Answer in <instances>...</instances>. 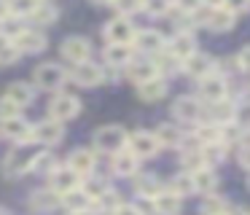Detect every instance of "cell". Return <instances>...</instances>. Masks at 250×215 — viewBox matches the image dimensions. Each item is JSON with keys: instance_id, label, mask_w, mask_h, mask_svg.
<instances>
[{"instance_id": "cell-1", "label": "cell", "mask_w": 250, "mask_h": 215, "mask_svg": "<svg viewBox=\"0 0 250 215\" xmlns=\"http://www.w3.org/2000/svg\"><path fill=\"white\" fill-rule=\"evenodd\" d=\"M126 140H129V134L124 132V127L108 124V127L97 129V134H94V148L105 150V153H119V150L126 148Z\"/></svg>"}, {"instance_id": "cell-2", "label": "cell", "mask_w": 250, "mask_h": 215, "mask_svg": "<svg viewBox=\"0 0 250 215\" xmlns=\"http://www.w3.org/2000/svg\"><path fill=\"white\" fill-rule=\"evenodd\" d=\"M33 81H35V86H38V89L60 91L62 84L67 81V73H65V67H62V64H57V62H43V64H38V67H35Z\"/></svg>"}, {"instance_id": "cell-3", "label": "cell", "mask_w": 250, "mask_h": 215, "mask_svg": "<svg viewBox=\"0 0 250 215\" xmlns=\"http://www.w3.org/2000/svg\"><path fill=\"white\" fill-rule=\"evenodd\" d=\"M70 78H73V84L81 86V89H94V86H100L105 81V70L100 67V64H94L92 59H86V62H78L76 67H73Z\"/></svg>"}, {"instance_id": "cell-4", "label": "cell", "mask_w": 250, "mask_h": 215, "mask_svg": "<svg viewBox=\"0 0 250 215\" xmlns=\"http://www.w3.org/2000/svg\"><path fill=\"white\" fill-rule=\"evenodd\" d=\"M78 113H81V100L73 97V94H57L49 105V118H54V121H60V124L76 118Z\"/></svg>"}, {"instance_id": "cell-5", "label": "cell", "mask_w": 250, "mask_h": 215, "mask_svg": "<svg viewBox=\"0 0 250 215\" xmlns=\"http://www.w3.org/2000/svg\"><path fill=\"white\" fill-rule=\"evenodd\" d=\"M135 27H132L129 19H124V16H119V19H110L108 24H105L103 35L108 43H113V46H129L132 38H135Z\"/></svg>"}, {"instance_id": "cell-6", "label": "cell", "mask_w": 250, "mask_h": 215, "mask_svg": "<svg viewBox=\"0 0 250 215\" xmlns=\"http://www.w3.org/2000/svg\"><path fill=\"white\" fill-rule=\"evenodd\" d=\"M35 156H38V150H27V148L11 150V153L6 156V161H3V172H6V175H11V177L24 175V172H30Z\"/></svg>"}, {"instance_id": "cell-7", "label": "cell", "mask_w": 250, "mask_h": 215, "mask_svg": "<svg viewBox=\"0 0 250 215\" xmlns=\"http://www.w3.org/2000/svg\"><path fill=\"white\" fill-rule=\"evenodd\" d=\"M62 59L70 64H78V62H86L89 57H92V46H89L86 38L81 35H73V38H65L62 41Z\"/></svg>"}, {"instance_id": "cell-8", "label": "cell", "mask_w": 250, "mask_h": 215, "mask_svg": "<svg viewBox=\"0 0 250 215\" xmlns=\"http://www.w3.org/2000/svg\"><path fill=\"white\" fill-rule=\"evenodd\" d=\"M81 180L83 177L78 175V172H73L70 167H57V170L51 172V191H54L57 196H65V194L81 188Z\"/></svg>"}, {"instance_id": "cell-9", "label": "cell", "mask_w": 250, "mask_h": 215, "mask_svg": "<svg viewBox=\"0 0 250 215\" xmlns=\"http://www.w3.org/2000/svg\"><path fill=\"white\" fill-rule=\"evenodd\" d=\"M0 132H3V137L14 140V143H19V145L33 143V127H30L22 116H11V118H6V121H0Z\"/></svg>"}, {"instance_id": "cell-10", "label": "cell", "mask_w": 250, "mask_h": 215, "mask_svg": "<svg viewBox=\"0 0 250 215\" xmlns=\"http://www.w3.org/2000/svg\"><path fill=\"white\" fill-rule=\"evenodd\" d=\"M11 41H14V46H17L19 54H24V51H27V54H38V51H43V48H46V35L41 30H24V27H22Z\"/></svg>"}, {"instance_id": "cell-11", "label": "cell", "mask_w": 250, "mask_h": 215, "mask_svg": "<svg viewBox=\"0 0 250 215\" xmlns=\"http://www.w3.org/2000/svg\"><path fill=\"white\" fill-rule=\"evenodd\" d=\"M62 137H65V129H62V124L54 121V118H43V121H38L33 127V140H35V143L57 145Z\"/></svg>"}, {"instance_id": "cell-12", "label": "cell", "mask_w": 250, "mask_h": 215, "mask_svg": "<svg viewBox=\"0 0 250 215\" xmlns=\"http://www.w3.org/2000/svg\"><path fill=\"white\" fill-rule=\"evenodd\" d=\"M126 145H129V150L137 156V159H151V156H156L159 148H162L151 132H135L129 140H126Z\"/></svg>"}, {"instance_id": "cell-13", "label": "cell", "mask_w": 250, "mask_h": 215, "mask_svg": "<svg viewBox=\"0 0 250 215\" xmlns=\"http://www.w3.org/2000/svg\"><path fill=\"white\" fill-rule=\"evenodd\" d=\"M199 94L202 100L207 102H218V100H226V78L221 73H210L199 81Z\"/></svg>"}, {"instance_id": "cell-14", "label": "cell", "mask_w": 250, "mask_h": 215, "mask_svg": "<svg viewBox=\"0 0 250 215\" xmlns=\"http://www.w3.org/2000/svg\"><path fill=\"white\" fill-rule=\"evenodd\" d=\"M180 67L186 70V75H191V78H196V81H202L205 75H210V73H215V62H212L207 54H191L188 59H183V64Z\"/></svg>"}, {"instance_id": "cell-15", "label": "cell", "mask_w": 250, "mask_h": 215, "mask_svg": "<svg viewBox=\"0 0 250 215\" xmlns=\"http://www.w3.org/2000/svg\"><path fill=\"white\" fill-rule=\"evenodd\" d=\"M132 41H135V48H140L146 54H162L164 46H167V41L159 30H137Z\"/></svg>"}, {"instance_id": "cell-16", "label": "cell", "mask_w": 250, "mask_h": 215, "mask_svg": "<svg viewBox=\"0 0 250 215\" xmlns=\"http://www.w3.org/2000/svg\"><path fill=\"white\" fill-rule=\"evenodd\" d=\"M164 51L169 54V57H175L180 64H183V59H188L191 54L196 51V46H194V35L191 32H178V35L172 38V41L164 46Z\"/></svg>"}, {"instance_id": "cell-17", "label": "cell", "mask_w": 250, "mask_h": 215, "mask_svg": "<svg viewBox=\"0 0 250 215\" xmlns=\"http://www.w3.org/2000/svg\"><path fill=\"white\" fill-rule=\"evenodd\" d=\"M172 113L178 121H199L202 116V102L196 97H178L172 102Z\"/></svg>"}, {"instance_id": "cell-18", "label": "cell", "mask_w": 250, "mask_h": 215, "mask_svg": "<svg viewBox=\"0 0 250 215\" xmlns=\"http://www.w3.org/2000/svg\"><path fill=\"white\" fill-rule=\"evenodd\" d=\"M113 172L121 177H137V172H140V159H137L132 150H119V153H113Z\"/></svg>"}, {"instance_id": "cell-19", "label": "cell", "mask_w": 250, "mask_h": 215, "mask_svg": "<svg viewBox=\"0 0 250 215\" xmlns=\"http://www.w3.org/2000/svg\"><path fill=\"white\" fill-rule=\"evenodd\" d=\"M94 164H97V153H94V150H89V148L73 150L70 161H67V167H70L73 172H78L81 177H83V175H92Z\"/></svg>"}, {"instance_id": "cell-20", "label": "cell", "mask_w": 250, "mask_h": 215, "mask_svg": "<svg viewBox=\"0 0 250 215\" xmlns=\"http://www.w3.org/2000/svg\"><path fill=\"white\" fill-rule=\"evenodd\" d=\"M202 24H207L212 32H229L234 27V14H231V11H226L223 5H221V8H210Z\"/></svg>"}, {"instance_id": "cell-21", "label": "cell", "mask_w": 250, "mask_h": 215, "mask_svg": "<svg viewBox=\"0 0 250 215\" xmlns=\"http://www.w3.org/2000/svg\"><path fill=\"white\" fill-rule=\"evenodd\" d=\"M188 175H191V180H194V191L196 194L210 196V194L215 191L218 177H215V172H212V167H199L196 172H188Z\"/></svg>"}, {"instance_id": "cell-22", "label": "cell", "mask_w": 250, "mask_h": 215, "mask_svg": "<svg viewBox=\"0 0 250 215\" xmlns=\"http://www.w3.org/2000/svg\"><path fill=\"white\" fill-rule=\"evenodd\" d=\"M207 116L212 118L210 124L223 127V124H231V121H234L237 110H234V105H231L229 100H218V102H210V108H207Z\"/></svg>"}, {"instance_id": "cell-23", "label": "cell", "mask_w": 250, "mask_h": 215, "mask_svg": "<svg viewBox=\"0 0 250 215\" xmlns=\"http://www.w3.org/2000/svg\"><path fill=\"white\" fill-rule=\"evenodd\" d=\"M153 210H156L159 215H178L180 213V196L175 191H159L156 196H153Z\"/></svg>"}, {"instance_id": "cell-24", "label": "cell", "mask_w": 250, "mask_h": 215, "mask_svg": "<svg viewBox=\"0 0 250 215\" xmlns=\"http://www.w3.org/2000/svg\"><path fill=\"white\" fill-rule=\"evenodd\" d=\"M137 94H140V100H146V102L162 100V97L167 94V81H164L162 75H156V78L146 81V84H137Z\"/></svg>"}, {"instance_id": "cell-25", "label": "cell", "mask_w": 250, "mask_h": 215, "mask_svg": "<svg viewBox=\"0 0 250 215\" xmlns=\"http://www.w3.org/2000/svg\"><path fill=\"white\" fill-rule=\"evenodd\" d=\"M126 73H129L132 81H137V84H146V81L156 78V64L148 62V59H132L129 64H126Z\"/></svg>"}, {"instance_id": "cell-26", "label": "cell", "mask_w": 250, "mask_h": 215, "mask_svg": "<svg viewBox=\"0 0 250 215\" xmlns=\"http://www.w3.org/2000/svg\"><path fill=\"white\" fill-rule=\"evenodd\" d=\"M6 97H8V100H11V102H14V105L24 108V105H30V102L35 100V86L24 84V81H14V84L8 86Z\"/></svg>"}, {"instance_id": "cell-27", "label": "cell", "mask_w": 250, "mask_h": 215, "mask_svg": "<svg viewBox=\"0 0 250 215\" xmlns=\"http://www.w3.org/2000/svg\"><path fill=\"white\" fill-rule=\"evenodd\" d=\"M132 59H135L132 46H113V43L105 46V62H108L110 67H126Z\"/></svg>"}, {"instance_id": "cell-28", "label": "cell", "mask_w": 250, "mask_h": 215, "mask_svg": "<svg viewBox=\"0 0 250 215\" xmlns=\"http://www.w3.org/2000/svg\"><path fill=\"white\" fill-rule=\"evenodd\" d=\"M81 191L89 196V202H100V199L105 196V194L110 191L108 180H103V177H89V180H81Z\"/></svg>"}, {"instance_id": "cell-29", "label": "cell", "mask_w": 250, "mask_h": 215, "mask_svg": "<svg viewBox=\"0 0 250 215\" xmlns=\"http://www.w3.org/2000/svg\"><path fill=\"white\" fill-rule=\"evenodd\" d=\"M156 143L159 145H167V148H175V145H180V140H183V132H180L175 124H162V127L156 129Z\"/></svg>"}, {"instance_id": "cell-30", "label": "cell", "mask_w": 250, "mask_h": 215, "mask_svg": "<svg viewBox=\"0 0 250 215\" xmlns=\"http://www.w3.org/2000/svg\"><path fill=\"white\" fill-rule=\"evenodd\" d=\"M202 161H205V167H212V164H218V161H223L226 159V145L218 140V143H207V145H202Z\"/></svg>"}, {"instance_id": "cell-31", "label": "cell", "mask_w": 250, "mask_h": 215, "mask_svg": "<svg viewBox=\"0 0 250 215\" xmlns=\"http://www.w3.org/2000/svg\"><path fill=\"white\" fill-rule=\"evenodd\" d=\"M60 202L65 204L70 213H78V210H89V196L81 191V188H76V191L65 194V196H60Z\"/></svg>"}, {"instance_id": "cell-32", "label": "cell", "mask_w": 250, "mask_h": 215, "mask_svg": "<svg viewBox=\"0 0 250 215\" xmlns=\"http://www.w3.org/2000/svg\"><path fill=\"white\" fill-rule=\"evenodd\" d=\"M135 186H137V194H140V196H148V199H153L159 191H162V183H159V177H153V175H140L135 180Z\"/></svg>"}, {"instance_id": "cell-33", "label": "cell", "mask_w": 250, "mask_h": 215, "mask_svg": "<svg viewBox=\"0 0 250 215\" xmlns=\"http://www.w3.org/2000/svg\"><path fill=\"white\" fill-rule=\"evenodd\" d=\"M6 5H8V14L24 19V16H30L35 8H38L41 0H6Z\"/></svg>"}, {"instance_id": "cell-34", "label": "cell", "mask_w": 250, "mask_h": 215, "mask_svg": "<svg viewBox=\"0 0 250 215\" xmlns=\"http://www.w3.org/2000/svg\"><path fill=\"white\" fill-rule=\"evenodd\" d=\"M57 170V161L51 153H46V150H38V156H35L33 167H30V172H41V175H49V172Z\"/></svg>"}, {"instance_id": "cell-35", "label": "cell", "mask_w": 250, "mask_h": 215, "mask_svg": "<svg viewBox=\"0 0 250 215\" xmlns=\"http://www.w3.org/2000/svg\"><path fill=\"white\" fill-rule=\"evenodd\" d=\"M17 57H19V51H17V46H14V41L0 32V62L14 64V62H17Z\"/></svg>"}, {"instance_id": "cell-36", "label": "cell", "mask_w": 250, "mask_h": 215, "mask_svg": "<svg viewBox=\"0 0 250 215\" xmlns=\"http://www.w3.org/2000/svg\"><path fill=\"white\" fill-rule=\"evenodd\" d=\"M169 191H175L178 196H188V194H196V191H194V180H191L188 172H180V175H175L172 188H169Z\"/></svg>"}, {"instance_id": "cell-37", "label": "cell", "mask_w": 250, "mask_h": 215, "mask_svg": "<svg viewBox=\"0 0 250 215\" xmlns=\"http://www.w3.org/2000/svg\"><path fill=\"white\" fill-rule=\"evenodd\" d=\"M54 204H60V196H57L54 191H35L33 194V207L35 210H49V207H54Z\"/></svg>"}, {"instance_id": "cell-38", "label": "cell", "mask_w": 250, "mask_h": 215, "mask_svg": "<svg viewBox=\"0 0 250 215\" xmlns=\"http://www.w3.org/2000/svg\"><path fill=\"white\" fill-rule=\"evenodd\" d=\"M30 19L33 22H38V24H54V19H57V8L54 5H43L41 3L38 8L30 14Z\"/></svg>"}, {"instance_id": "cell-39", "label": "cell", "mask_w": 250, "mask_h": 215, "mask_svg": "<svg viewBox=\"0 0 250 215\" xmlns=\"http://www.w3.org/2000/svg\"><path fill=\"white\" fill-rule=\"evenodd\" d=\"M180 164H183V172H196L199 167H205V161H202V150H183Z\"/></svg>"}, {"instance_id": "cell-40", "label": "cell", "mask_w": 250, "mask_h": 215, "mask_svg": "<svg viewBox=\"0 0 250 215\" xmlns=\"http://www.w3.org/2000/svg\"><path fill=\"white\" fill-rule=\"evenodd\" d=\"M196 140H202V143H218L221 140V127H215V124H202L199 129H196V134H194Z\"/></svg>"}, {"instance_id": "cell-41", "label": "cell", "mask_w": 250, "mask_h": 215, "mask_svg": "<svg viewBox=\"0 0 250 215\" xmlns=\"http://www.w3.org/2000/svg\"><path fill=\"white\" fill-rule=\"evenodd\" d=\"M172 8V0H143V11H148L151 16H164Z\"/></svg>"}, {"instance_id": "cell-42", "label": "cell", "mask_w": 250, "mask_h": 215, "mask_svg": "<svg viewBox=\"0 0 250 215\" xmlns=\"http://www.w3.org/2000/svg\"><path fill=\"white\" fill-rule=\"evenodd\" d=\"M113 5L124 19L132 14H137V11H143V0H113Z\"/></svg>"}, {"instance_id": "cell-43", "label": "cell", "mask_w": 250, "mask_h": 215, "mask_svg": "<svg viewBox=\"0 0 250 215\" xmlns=\"http://www.w3.org/2000/svg\"><path fill=\"white\" fill-rule=\"evenodd\" d=\"M156 64V73H175V70L180 67V62L175 57H169L167 51H162V59H159V62H153Z\"/></svg>"}, {"instance_id": "cell-44", "label": "cell", "mask_w": 250, "mask_h": 215, "mask_svg": "<svg viewBox=\"0 0 250 215\" xmlns=\"http://www.w3.org/2000/svg\"><path fill=\"white\" fill-rule=\"evenodd\" d=\"M11 116H19V105H14L8 97H0V121H6Z\"/></svg>"}, {"instance_id": "cell-45", "label": "cell", "mask_w": 250, "mask_h": 215, "mask_svg": "<svg viewBox=\"0 0 250 215\" xmlns=\"http://www.w3.org/2000/svg\"><path fill=\"white\" fill-rule=\"evenodd\" d=\"M223 8L237 16V14H245L250 8V0H223Z\"/></svg>"}, {"instance_id": "cell-46", "label": "cell", "mask_w": 250, "mask_h": 215, "mask_svg": "<svg viewBox=\"0 0 250 215\" xmlns=\"http://www.w3.org/2000/svg\"><path fill=\"white\" fill-rule=\"evenodd\" d=\"M175 5H178L183 14H196V11L202 8V0H172Z\"/></svg>"}, {"instance_id": "cell-47", "label": "cell", "mask_w": 250, "mask_h": 215, "mask_svg": "<svg viewBox=\"0 0 250 215\" xmlns=\"http://www.w3.org/2000/svg\"><path fill=\"white\" fill-rule=\"evenodd\" d=\"M135 210H137L140 215H151V213H156V210H153V199H148V196H137Z\"/></svg>"}, {"instance_id": "cell-48", "label": "cell", "mask_w": 250, "mask_h": 215, "mask_svg": "<svg viewBox=\"0 0 250 215\" xmlns=\"http://www.w3.org/2000/svg\"><path fill=\"white\" fill-rule=\"evenodd\" d=\"M223 210V199H210V202H205V215H215Z\"/></svg>"}, {"instance_id": "cell-49", "label": "cell", "mask_w": 250, "mask_h": 215, "mask_svg": "<svg viewBox=\"0 0 250 215\" xmlns=\"http://www.w3.org/2000/svg\"><path fill=\"white\" fill-rule=\"evenodd\" d=\"M113 215H140L135 210V204H119V207H113Z\"/></svg>"}, {"instance_id": "cell-50", "label": "cell", "mask_w": 250, "mask_h": 215, "mask_svg": "<svg viewBox=\"0 0 250 215\" xmlns=\"http://www.w3.org/2000/svg\"><path fill=\"white\" fill-rule=\"evenodd\" d=\"M237 62H239V67H242V70H250V46H248V48H242V51H239Z\"/></svg>"}, {"instance_id": "cell-51", "label": "cell", "mask_w": 250, "mask_h": 215, "mask_svg": "<svg viewBox=\"0 0 250 215\" xmlns=\"http://www.w3.org/2000/svg\"><path fill=\"white\" fill-rule=\"evenodd\" d=\"M239 164L250 172V145H242V150H239Z\"/></svg>"}, {"instance_id": "cell-52", "label": "cell", "mask_w": 250, "mask_h": 215, "mask_svg": "<svg viewBox=\"0 0 250 215\" xmlns=\"http://www.w3.org/2000/svg\"><path fill=\"white\" fill-rule=\"evenodd\" d=\"M202 5H207V8H221L223 0H202Z\"/></svg>"}, {"instance_id": "cell-53", "label": "cell", "mask_w": 250, "mask_h": 215, "mask_svg": "<svg viewBox=\"0 0 250 215\" xmlns=\"http://www.w3.org/2000/svg\"><path fill=\"white\" fill-rule=\"evenodd\" d=\"M8 16V5H6V0H0V22Z\"/></svg>"}, {"instance_id": "cell-54", "label": "cell", "mask_w": 250, "mask_h": 215, "mask_svg": "<svg viewBox=\"0 0 250 215\" xmlns=\"http://www.w3.org/2000/svg\"><path fill=\"white\" fill-rule=\"evenodd\" d=\"M70 215H92V210H78V213H70Z\"/></svg>"}, {"instance_id": "cell-55", "label": "cell", "mask_w": 250, "mask_h": 215, "mask_svg": "<svg viewBox=\"0 0 250 215\" xmlns=\"http://www.w3.org/2000/svg\"><path fill=\"white\" fill-rule=\"evenodd\" d=\"M92 3H97V5H105V3H113V0H92Z\"/></svg>"}, {"instance_id": "cell-56", "label": "cell", "mask_w": 250, "mask_h": 215, "mask_svg": "<svg viewBox=\"0 0 250 215\" xmlns=\"http://www.w3.org/2000/svg\"><path fill=\"white\" fill-rule=\"evenodd\" d=\"M0 215H11V213H8V210H6V207H0Z\"/></svg>"}, {"instance_id": "cell-57", "label": "cell", "mask_w": 250, "mask_h": 215, "mask_svg": "<svg viewBox=\"0 0 250 215\" xmlns=\"http://www.w3.org/2000/svg\"><path fill=\"white\" fill-rule=\"evenodd\" d=\"M215 215H231V213H226V210H221V213H215Z\"/></svg>"}, {"instance_id": "cell-58", "label": "cell", "mask_w": 250, "mask_h": 215, "mask_svg": "<svg viewBox=\"0 0 250 215\" xmlns=\"http://www.w3.org/2000/svg\"><path fill=\"white\" fill-rule=\"evenodd\" d=\"M248 188H250V177H248Z\"/></svg>"}, {"instance_id": "cell-59", "label": "cell", "mask_w": 250, "mask_h": 215, "mask_svg": "<svg viewBox=\"0 0 250 215\" xmlns=\"http://www.w3.org/2000/svg\"><path fill=\"white\" fill-rule=\"evenodd\" d=\"M41 3H43V0H41Z\"/></svg>"}]
</instances>
